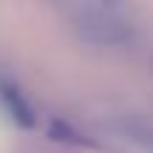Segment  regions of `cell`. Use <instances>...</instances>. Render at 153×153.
Wrapping results in <instances>:
<instances>
[{"instance_id": "1", "label": "cell", "mask_w": 153, "mask_h": 153, "mask_svg": "<svg viewBox=\"0 0 153 153\" xmlns=\"http://www.w3.org/2000/svg\"><path fill=\"white\" fill-rule=\"evenodd\" d=\"M76 26H79V34L85 40L99 45H119L131 40V26L122 17L111 14L105 9H94V6L76 17Z\"/></svg>"}, {"instance_id": "2", "label": "cell", "mask_w": 153, "mask_h": 153, "mask_svg": "<svg viewBox=\"0 0 153 153\" xmlns=\"http://www.w3.org/2000/svg\"><path fill=\"white\" fill-rule=\"evenodd\" d=\"M0 102L6 105V111L11 114V119H14L17 125H34V111H31V105L26 102V97H23L17 88L0 85Z\"/></svg>"}, {"instance_id": "3", "label": "cell", "mask_w": 153, "mask_h": 153, "mask_svg": "<svg viewBox=\"0 0 153 153\" xmlns=\"http://www.w3.org/2000/svg\"><path fill=\"white\" fill-rule=\"evenodd\" d=\"M119 133H122L131 145H136L139 150L153 153V125H150V122L128 119V122H122V125H119Z\"/></svg>"}]
</instances>
